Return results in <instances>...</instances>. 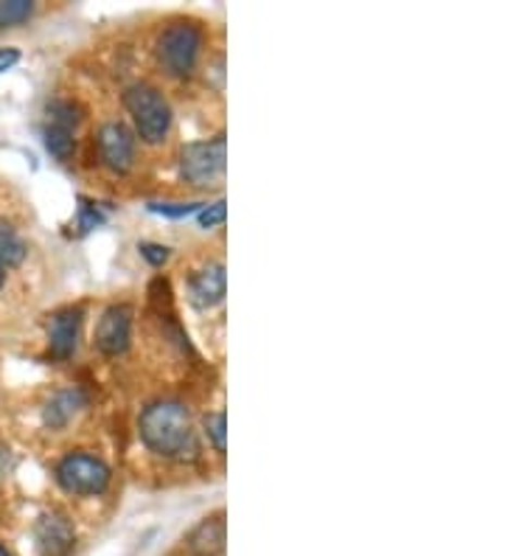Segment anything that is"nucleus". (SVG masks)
I'll return each instance as SVG.
<instances>
[{
  "label": "nucleus",
  "mask_w": 505,
  "mask_h": 556,
  "mask_svg": "<svg viewBox=\"0 0 505 556\" xmlns=\"http://www.w3.org/2000/svg\"><path fill=\"white\" fill-rule=\"evenodd\" d=\"M225 217H228L225 200H216L214 205H202L200 225H202V228H214V225H223Z\"/></svg>",
  "instance_id": "a211bd4d"
},
{
  "label": "nucleus",
  "mask_w": 505,
  "mask_h": 556,
  "mask_svg": "<svg viewBox=\"0 0 505 556\" xmlns=\"http://www.w3.org/2000/svg\"><path fill=\"white\" fill-rule=\"evenodd\" d=\"M3 276H7V270H3V265H0V287H3Z\"/></svg>",
  "instance_id": "4be33fe9"
},
{
  "label": "nucleus",
  "mask_w": 505,
  "mask_h": 556,
  "mask_svg": "<svg viewBox=\"0 0 505 556\" xmlns=\"http://www.w3.org/2000/svg\"><path fill=\"white\" fill-rule=\"evenodd\" d=\"M202 46V31L197 23L177 21L166 28L157 42V60L172 76H189L197 65Z\"/></svg>",
  "instance_id": "7ed1b4c3"
},
{
  "label": "nucleus",
  "mask_w": 505,
  "mask_h": 556,
  "mask_svg": "<svg viewBox=\"0 0 505 556\" xmlns=\"http://www.w3.org/2000/svg\"><path fill=\"white\" fill-rule=\"evenodd\" d=\"M225 161H228V141H225V136L189 143L180 152V175L194 186L216 184L225 175Z\"/></svg>",
  "instance_id": "39448f33"
},
{
  "label": "nucleus",
  "mask_w": 505,
  "mask_h": 556,
  "mask_svg": "<svg viewBox=\"0 0 505 556\" xmlns=\"http://www.w3.org/2000/svg\"><path fill=\"white\" fill-rule=\"evenodd\" d=\"M17 62H21V51L17 48H0V74H7Z\"/></svg>",
  "instance_id": "412c9836"
},
{
  "label": "nucleus",
  "mask_w": 505,
  "mask_h": 556,
  "mask_svg": "<svg viewBox=\"0 0 505 556\" xmlns=\"http://www.w3.org/2000/svg\"><path fill=\"white\" fill-rule=\"evenodd\" d=\"M149 211L163 214V217L182 219V217H191V214H200L202 203H152L149 205Z\"/></svg>",
  "instance_id": "dca6fc26"
},
{
  "label": "nucleus",
  "mask_w": 505,
  "mask_h": 556,
  "mask_svg": "<svg viewBox=\"0 0 505 556\" xmlns=\"http://www.w3.org/2000/svg\"><path fill=\"white\" fill-rule=\"evenodd\" d=\"M138 251H141V256L147 258L149 265H163V262H166L168 258V248H163V244H152V242H143L141 248H138Z\"/></svg>",
  "instance_id": "aec40b11"
},
{
  "label": "nucleus",
  "mask_w": 505,
  "mask_h": 556,
  "mask_svg": "<svg viewBox=\"0 0 505 556\" xmlns=\"http://www.w3.org/2000/svg\"><path fill=\"white\" fill-rule=\"evenodd\" d=\"M34 536H37V548H40L42 556H67L76 543L74 526L60 511L42 515L34 526Z\"/></svg>",
  "instance_id": "6e6552de"
},
{
  "label": "nucleus",
  "mask_w": 505,
  "mask_h": 556,
  "mask_svg": "<svg viewBox=\"0 0 505 556\" xmlns=\"http://www.w3.org/2000/svg\"><path fill=\"white\" fill-rule=\"evenodd\" d=\"M81 324V309H60V313L51 315L48 320V343H51V354L54 357H71L76 349V334H79Z\"/></svg>",
  "instance_id": "9b49d317"
},
{
  "label": "nucleus",
  "mask_w": 505,
  "mask_h": 556,
  "mask_svg": "<svg viewBox=\"0 0 505 556\" xmlns=\"http://www.w3.org/2000/svg\"><path fill=\"white\" fill-rule=\"evenodd\" d=\"M205 430H209L214 447L219 450V453H225V435H228V419H225V414L205 416Z\"/></svg>",
  "instance_id": "f3484780"
},
{
  "label": "nucleus",
  "mask_w": 505,
  "mask_h": 556,
  "mask_svg": "<svg viewBox=\"0 0 505 556\" xmlns=\"http://www.w3.org/2000/svg\"><path fill=\"white\" fill-rule=\"evenodd\" d=\"M56 481L71 495H101L110 483V467L88 453H71L56 464Z\"/></svg>",
  "instance_id": "20e7f679"
},
{
  "label": "nucleus",
  "mask_w": 505,
  "mask_h": 556,
  "mask_svg": "<svg viewBox=\"0 0 505 556\" xmlns=\"http://www.w3.org/2000/svg\"><path fill=\"white\" fill-rule=\"evenodd\" d=\"M225 287H228V278H225L223 265H209L197 270L189 278V301L197 309H211L219 301L225 299Z\"/></svg>",
  "instance_id": "9d476101"
},
{
  "label": "nucleus",
  "mask_w": 505,
  "mask_h": 556,
  "mask_svg": "<svg viewBox=\"0 0 505 556\" xmlns=\"http://www.w3.org/2000/svg\"><path fill=\"white\" fill-rule=\"evenodd\" d=\"M0 556H12V554H9V551L3 548V545H0Z\"/></svg>",
  "instance_id": "5701e85b"
},
{
  "label": "nucleus",
  "mask_w": 505,
  "mask_h": 556,
  "mask_svg": "<svg viewBox=\"0 0 505 556\" xmlns=\"http://www.w3.org/2000/svg\"><path fill=\"white\" fill-rule=\"evenodd\" d=\"M124 104H127L129 116H132L135 129L141 141L161 143L166 141L168 127H172V108L163 99V93L152 85H132L124 93Z\"/></svg>",
  "instance_id": "f03ea898"
},
{
  "label": "nucleus",
  "mask_w": 505,
  "mask_h": 556,
  "mask_svg": "<svg viewBox=\"0 0 505 556\" xmlns=\"http://www.w3.org/2000/svg\"><path fill=\"white\" fill-rule=\"evenodd\" d=\"M79 124V108L74 102H54L48 108L46 147L56 161L74 155V127Z\"/></svg>",
  "instance_id": "423d86ee"
},
{
  "label": "nucleus",
  "mask_w": 505,
  "mask_h": 556,
  "mask_svg": "<svg viewBox=\"0 0 505 556\" xmlns=\"http://www.w3.org/2000/svg\"><path fill=\"white\" fill-rule=\"evenodd\" d=\"M191 548L197 551V554H219V551L225 548V520L223 515L211 517V520H202L200 526L194 529V534H191Z\"/></svg>",
  "instance_id": "f8f14e48"
},
{
  "label": "nucleus",
  "mask_w": 505,
  "mask_h": 556,
  "mask_svg": "<svg viewBox=\"0 0 505 556\" xmlns=\"http://www.w3.org/2000/svg\"><path fill=\"white\" fill-rule=\"evenodd\" d=\"M34 14V3L28 0H3L0 3V28H12L26 23Z\"/></svg>",
  "instance_id": "2eb2a0df"
},
{
  "label": "nucleus",
  "mask_w": 505,
  "mask_h": 556,
  "mask_svg": "<svg viewBox=\"0 0 505 556\" xmlns=\"http://www.w3.org/2000/svg\"><path fill=\"white\" fill-rule=\"evenodd\" d=\"M76 402H79V394H74V391H65V394L54 396V400L48 402V407H46L48 425H51V428H62V425H65L71 416H74Z\"/></svg>",
  "instance_id": "4468645a"
},
{
  "label": "nucleus",
  "mask_w": 505,
  "mask_h": 556,
  "mask_svg": "<svg viewBox=\"0 0 505 556\" xmlns=\"http://www.w3.org/2000/svg\"><path fill=\"white\" fill-rule=\"evenodd\" d=\"M101 161L113 172H127L135 161V138L122 122H110L99 129Z\"/></svg>",
  "instance_id": "1a4fd4ad"
},
{
  "label": "nucleus",
  "mask_w": 505,
  "mask_h": 556,
  "mask_svg": "<svg viewBox=\"0 0 505 556\" xmlns=\"http://www.w3.org/2000/svg\"><path fill=\"white\" fill-rule=\"evenodd\" d=\"M26 242L21 239V233L14 231L12 225L9 223H0V265H3V270L7 267H17L26 262Z\"/></svg>",
  "instance_id": "ddd939ff"
},
{
  "label": "nucleus",
  "mask_w": 505,
  "mask_h": 556,
  "mask_svg": "<svg viewBox=\"0 0 505 556\" xmlns=\"http://www.w3.org/2000/svg\"><path fill=\"white\" fill-rule=\"evenodd\" d=\"M129 332H132V309L127 304L110 306L96 324V346L104 354L127 352Z\"/></svg>",
  "instance_id": "0eeeda50"
},
{
  "label": "nucleus",
  "mask_w": 505,
  "mask_h": 556,
  "mask_svg": "<svg viewBox=\"0 0 505 556\" xmlns=\"http://www.w3.org/2000/svg\"><path fill=\"white\" fill-rule=\"evenodd\" d=\"M99 223H104V214H101L99 208H96L93 203H88V200H81V208H79V228L81 233H88L90 228H96Z\"/></svg>",
  "instance_id": "6ab92c4d"
},
{
  "label": "nucleus",
  "mask_w": 505,
  "mask_h": 556,
  "mask_svg": "<svg viewBox=\"0 0 505 556\" xmlns=\"http://www.w3.org/2000/svg\"><path fill=\"white\" fill-rule=\"evenodd\" d=\"M141 439L152 453L163 458H191L197 453L191 416L180 402L149 405L141 414Z\"/></svg>",
  "instance_id": "f257e3e1"
}]
</instances>
